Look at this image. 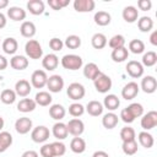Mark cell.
Returning a JSON list of instances; mask_svg holds the SVG:
<instances>
[{"instance_id": "3957f363", "label": "cell", "mask_w": 157, "mask_h": 157, "mask_svg": "<svg viewBox=\"0 0 157 157\" xmlns=\"http://www.w3.org/2000/svg\"><path fill=\"white\" fill-rule=\"evenodd\" d=\"M93 85H94V88L97 92L99 93H107L110 88H112V78L105 75V74H99L94 80H93Z\"/></svg>"}, {"instance_id": "44dd1931", "label": "cell", "mask_w": 157, "mask_h": 157, "mask_svg": "<svg viewBox=\"0 0 157 157\" xmlns=\"http://www.w3.org/2000/svg\"><path fill=\"white\" fill-rule=\"evenodd\" d=\"M99 74H102V71L99 70L98 65L94 64V63H88L85 65L83 67V75L86 78H90V80H94Z\"/></svg>"}, {"instance_id": "d4e9b609", "label": "cell", "mask_w": 157, "mask_h": 157, "mask_svg": "<svg viewBox=\"0 0 157 157\" xmlns=\"http://www.w3.org/2000/svg\"><path fill=\"white\" fill-rule=\"evenodd\" d=\"M27 10L34 16L42 15L44 12V2L42 0H29L27 2Z\"/></svg>"}, {"instance_id": "6f0895ef", "label": "cell", "mask_w": 157, "mask_h": 157, "mask_svg": "<svg viewBox=\"0 0 157 157\" xmlns=\"http://www.w3.org/2000/svg\"><path fill=\"white\" fill-rule=\"evenodd\" d=\"M92 157H109V155L105 152V151H96Z\"/></svg>"}, {"instance_id": "cb8c5ba5", "label": "cell", "mask_w": 157, "mask_h": 157, "mask_svg": "<svg viewBox=\"0 0 157 157\" xmlns=\"http://www.w3.org/2000/svg\"><path fill=\"white\" fill-rule=\"evenodd\" d=\"M118 123H119V118H118V115L115 114V113H113V112H109V113H107V114H104L103 115V118H102V124H103V126L105 128V129H114L117 125H118Z\"/></svg>"}, {"instance_id": "ffe728a7", "label": "cell", "mask_w": 157, "mask_h": 157, "mask_svg": "<svg viewBox=\"0 0 157 157\" xmlns=\"http://www.w3.org/2000/svg\"><path fill=\"white\" fill-rule=\"evenodd\" d=\"M20 32L22 34V37L25 38H32L36 32H37V28H36V25L32 22V21H23L21 27H20Z\"/></svg>"}, {"instance_id": "6da1fadb", "label": "cell", "mask_w": 157, "mask_h": 157, "mask_svg": "<svg viewBox=\"0 0 157 157\" xmlns=\"http://www.w3.org/2000/svg\"><path fill=\"white\" fill-rule=\"evenodd\" d=\"M61 66L66 70H78L81 69L83 61H82V58L80 55H76V54H66L61 58Z\"/></svg>"}, {"instance_id": "c3c4849f", "label": "cell", "mask_w": 157, "mask_h": 157, "mask_svg": "<svg viewBox=\"0 0 157 157\" xmlns=\"http://www.w3.org/2000/svg\"><path fill=\"white\" fill-rule=\"evenodd\" d=\"M69 4H70V0H48V5L53 10H56V11L67 6Z\"/></svg>"}, {"instance_id": "8fae6325", "label": "cell", "mask_w": 157, "mask_h": 157, "mask_svg": "<svg viewBox=\"0 0 157 157\" xmlns=\"http://www.w3.org/2000/svg\"><path fill=\"white\" fill-rule=\"evenodd\" d=\"M126 72L129 74V76L134 77V78H139L144 75V66L140 61L136 60H130L126 64Z\"/></svg>"}, {"instance_id": "5b68a950", "label": "cell", "mask_w": 157, "mask_h": 157, "mask_svg": "<svg viewBox=\"0 0 157 157\" xmlns=\"http://www.w3.org/2000/svg\"><path fill=\"white\" fill-rule=\"evenodd\" d=\"M49 135H50V131L44 125H38L34 129H32V131H31V139L37 144L45 142L49 139Z\"/></svg>"}, {"instance_id": "d6a6232c", "label": "cell", "mask_w": 157, "mask_h": 157, "mask_svg": "<svg viewBox=\"0 0 157 157\" xmlns=\"http://www.w3.org/2000/svg\"><path fill=\"white\" fill-rule=\"evenodd\" d=\"M52 101H53L52 94H50L49 92H47V91H39V92L36 94V97H34V102H36L37 104L42 105V107L49 105V104L52 103Z\"/></svg>"}, {"instance_id": "277c9868", "label": "cell", "mask_w": 157, "mask_h": 157, "mask_svg": "<svg viewBox=\"0 0 157 157\" xmlns=\"http://www.w3.org/2000/svg\"><path fill=\"white\" fill-rule=\"evenodd\" d=\"M66 94L72 101H80V99H82L85 97L86 90H85V87H83L82 83H80V82H72L66 88Z\"/></svg>"}, {"instance_id": "91938a15", "label": "cell", "mask_w": 157, "mask_h": 157, "mask_svg": "<svg viewBox=\"0 0 157 157\" xmlns=\"http://www.w3.org/2000/svg\"><path fill=\"white\" fill-rule=\"evenodd\" d=\"M7 6H9V1H7V0H0V10L5 9V7H7Z\"/></svg>"}, {"instance_id": "83f0119b", "label": "cell", "mask_w": 157, "mask_h": 157, "mask_svg": "<svg viewBox=\"0 0 157 157\" xmlns=\"http://www.w3.org/2000/svg\"><path fill=\"white\" fill-rule=\"evenodd\" d=\"M120 105V101L118 98V96L115 94H107L104 97V101H103V108H107L108 110L113 112L115 109H118Z\"/></svg>"}, {"instance_id": "ee69618b", "label": "cell", "mask_w": 157, "mask_h": 157, "mask_svg": "<svg viewBox=\"0 0 157 157\" xmlns=\"http://www.w3.org/2000/svg\"><path fill=\"white\" fill-rule=\"evenodd\" d=\"M135 130L131 128V126H124L121 130H120V139L121 141H129V140H135Z\"/></svg>"}, {"instance_id": "e575fe53", "label": "cell", "mask_w": 157, "mask_h": 157, "mask_svg": "<svg viewBox=\"0 0 157 157\" xmlns=\"http://www.w3.org/2000/svg\"><path fill=\"white\" fill-rule=\"evenodd\" d=\"M12 145V135L9 131H0V153L5 152Z\"/></svg>"}, {"instance_id": "836d02e7", "label": "cell", "mask_w": 157, "mask_h": 157, "mask_svg": "<svg viewBox=\"0 0 157 157\" xmlns=\"http://www.w3.org/2000/svg\"><path fill=\"white\" fill-rule=\"evenodd\" d=\"M107 37L103 33H94L91 38V44L94 49H103L107 45Z\"/></svg>"}, {"instance_id": "52a82bcc", "label": "cell", "mask_w": 157, "mask_h": 157, "mask_svg": "<svg viewBox=\"0 0 157 157\" xmlns=\"http://www.w3.org/2000/svg\"><path fill=\"white\" fill-rule=\"evenodd\" d=\"M47 81H48V76L44 70L33 71L31 76V85L34 88H43L44 86H47Z\"/></svg>"}, {"instance_id": "8d00e7d4", "label": "cell", "mask_w": 157, "mask_h": 157, "mask_svg": "<svg viewBox=\"0 0 157 157\" xmlns=\"http://www.w3.org/2000/svg\"><path fill=\"white\" fill-rule=\"evenodd\" d=\"M137 27L141 32H150L153 28V20L148 16H142L137 20Z\"/></svg>"}, {"instance_id": "1f68e13d", "label": "cell", "mask_w": 157, "mask_h": 157, "mask_svg": "<svg viewBox=\"0 0 157 157\" xmlns=\"http://www.w3.org/2000/svg\"><path fill=\"white\" fill-rule=\"evenodd\" d=\"M66 114L65 108L61 104H52L49 108V115L54 119V120H61Z\"/></svg>"}, {"instance_id": "7402d4cb", "label": "cell", "mask_w": 157, "mask_h": 157, "mask_svg": "<svg viewBox=\"0 0 157 157\" xmlns=\"http://www.w3.org/2000/svg\"><path fill=\"white\" fill-rule=\"evenodd\" d=\"M37 103L34 102V99L31 98H22L18 103H17V110L22 112V113H29L33 112L36 109Z\"/></svg>"}, {"instance_id": "ac0fdd59", "label": "cell", "mask_w": 157, "mask_h": 157, "mask_svg": "<svg viewBox=\"0 0 157 157\" xmlns=\"http://www.w3.org/2000/svg\"><path fill=\"white\" fill-rule=\"evenodd\" d=\"M53 135L55 139H58V141L60 140H64L67 137L69 132H67V128H66V124L61 123V121H58L53 125V130H52Z\"/></svg>"}, {"instance_id": "11a10c76", "label": "cell", "mask_w": 157, "mask_h": 157, "mask_svg": "<svg viewBox=\"0 0 157 157\" xmlns=\"http://www.w3.org/2000/svg\"><path fill=\"white\" fill-rule=\"evenodd\" d=\"M21 157H38V152H36L33 150H27L22 153Z\"/></svg>"}, {"instance_id": "4316f807", "label": "cell", "mask_w": 157, "mask_h": 157, "mask_svg": "<svg viewBox=\"0 0 157 157\" xmlns=\"http://www.w3.org/2000/svg\"><path fill=\"white\" fill-rule=\"evenodd\" d=\"M110 56H112V59H113L114 63H123V61H125L129 58V50L125 47L117 48V49H113L112 50Z\"/></svg>"}, {"instance_id": "e0dca14e", "label": "cell", "mask_w": 157, "mask_h": 157, "mask_svg": "<svg viewBox=\"0 0 157 157\" xmlns=\"http://www.w3.org/2000/svg\"><path fill=\"white\" fill-rule=\"evenodd\" d=\"M123 18L125 22H129V23H134L137 21L139 18V10L135 7V6H125L124 10H123V13H121Z\"/></svg>"}, {"instance_id": "680465c9", "label": "cell", "mask_w": 157, "mask_h": 157, "mask_svg": "<svg viewBox=\"0 0 157 157\" xmlns=\"http://www.w3.org/2000/svg\"><path fill=\"white\" fill-rule=\"evenodd\" d=\"M6 21H7V20H6V16H5L2 12H0V29L6 26Z\"/></svg>"}, {"instance_id": "d590c367", "label": "cell", "mask_w": 157, "mask_h": 157, "mask_svg": "<svg viewBox=\"0 0 157 157\" xmlns=\"http://www.w3.org/2000/svg\"><path fill=\"white\" fill-rule=\"evenodd\" d=\"M139 142H140V145L142 146V147H145V148H151L152 146H153V144H155V140H153V136L150 134V132H147V131H141V132H139Z\"/></svg>"}, {"instance_id": "2e32d148", "label": "cell", "mask_w": 157, "mask_h": 157, "mask_svg": "<svg viewBox=\"0 0 157 157\" xmlns=\"http://www.w3.org/2000/svg\"><path fill=\"white\" fill-rule=\"evenodd\" d=\"M141 90L145 92V93H153L156 90H157V81L153 76H145L142 80H141Z\"/></svg>"}, {"instance_id": "30bf717a", "label": "cell", "mask_w": 157, "mask_h": 157, "mask_svg": "<svg viewBox=\"0 0 157 157\" xmlns=\"http://www.w3.org/2000/svg\"><path fill=\"white\" fill-rule=\"evenodd\" d=\"M47 87L49 90V92L53 93H58L64 88V80L60 75H52L48 77L47 81Z\"/></svg>"}, {"instance_id": "9c48e42d", "label": "cell", "mask_w": 157, "mask_h": 157, "mask_svg": "<svg viewBox=\"0 0 157 157\" xmlns=\"http://www.w3.org/2000/svg\"><path fill=\"white\" fill-rule=\"evenodd\" d=\"M66 128H67V132L71 134L72 136H80L85 131V124L78 118H74L69 120V123L66 124Z\"/></svg>"}, {"instance_id": "ba28073f", "label": "cell", "mask_w": 157, "mask_h": 157, "mask_svg": "<svg viewBox=\"0 0 157 157\" xmlns=\"http://www.w3.org/2000/svg\"><path fill=\"white\" fill-rule=\"evenodd\" d=\"M139 91H140V86L136 82H134V81L128 82L121 88V97L124 99H126V101H131V99H134L137 96Z\"/></svg>"}, {"instance_id": "8992f818", "label": "cell", "mask_w": 157, "mask_h": 157, "mask_svg": "<svg viewBox=\"0 0 157 157\" xmlns=\"http://www.w3.org/2000/svg\"><path fill=\"white\" fill-rule=\"evenodd\" d=\"M157 125V112L156 110H150L146 114H142L141 118V128L147 131L153 129Z\"/></svg>"}, {"instance_id": "7bdbcfd3", "label": "cell", "mask_w": 157, "mask_h": 157, "mask_svg": "<svg viewBox=\"0 0 157 157\" xmlns=\"http://www.w3.org/2000/svg\"><path fill=\"white\" fill-rule=\"evenodd\" d=\"M64 45H66L69 49H77L81 45V38L76 34L67 36L65 42H64Z\"/></svg>"}, {"instance_id": "60d3db41", "label": "cell", "mask_w": 157, "mask_h": 157, "mask_svg": "<svg viewBox=\"0 0 157 157\" xmlns=\"http://www.w3.org/2000/svg\"><path fill=\"white\" fill-rule=\"evenodd\" d=\"M157 63V54L152 50L145 53L142 55V66H147V67H151L153 66L155 64Z\"/></svg>"}, {"instance_id": "4fadbf2b", "label": "cell", "mask_w": 157, "mask_h": 157, "mask_svg": "<svg viewBox=\"0 0 157 157\" xmlns=\"http://www.w3.org/2000/svg\"><path fill=\"white\" fill-rule=\"evenodd\" d=\"M32 91V85L27 80H18L15 83V92L20 97H27Z\"/></svg>"}, {"instance_id": "bcb514c9", "label": "cell", "mask_w": 157, "mask_h": 157, "mask_svg": "<svg viewBox=\"0 0 157 157\" xmlns=\"http://www.w3.org/2000/svg\"><path fill=\"white\" fill-rule=\"evenodd\" d=\"M52 147H53L54 157H61V156H64L65 152H66V146H65L61 141L52 142Z\"/></svg>"}, {"instance_id": "9a60e30c", "label": "cell", "mask_w": 157, "mask_h": 157, "mask_svg": "<svg viewBox=\"0 0 157 157\" xmlns=\"http://www.w3.org/2000/svg\"><path fill=\"white\" fill-rule=\"evenodd\" d=\"M42 65H43V67H44L45 70L53 71V70H55V69L58 67V65H59V58H58L55 54H53V53L47 54V55H44V58L42 59Z\"/></svg>"}, {"instance_id": "816d5d0a", "label": "cell", "mask_w": 157, "mask_h": 157, "mask_svg": "<svg viewBox=\"0 0 157 157\" xmlns=\"http://www.w3.org/2000/svg\"><path fill=\"white\" fill-rule=\"evenodd\" d=\"M120 118H121V120H123L124 123H126V124H130V123H132V121L135 120V118L132 117V114L130 113V110L128 109V107L124 108V109L120 112Z\"/></svg>"}, {"instance_id": "7dc6e473", "label": "cell", "mask_w": 157, "mask_h": 157, "mask_svg": "<svg viewBox=\"0 0 157 157\" xmlns=\"http://www.w3.org/2000/svg\"><path fill=\"white\" fill-rule=\"evenodd\" d=\"M128 109L130 110V113L132 114V117L135 119L144 114V107L140 103H131L130 105H128Z\"/></svg>"}, {"instance_id": "f546056e", "label": "cell", "mask_w": 157, "mask_h": 157, "mask_svg": "<svg viewBox=\"0 0 157 157\" xmlns=\"http://www.w3.org/2000/svg\"><path fill=\"white\" fill-rule=\"evenodd\" d=\"M93 20H94V23L98 25V26H108L112 21V17H110V13L107 12V11H97L93 16Z\"/></svg>"}, {"instance_id": "681fc988", "label": "cell", "mask_w": 157, "mask_h": 157, "mask_svg": "<svg viewBox=\"0 0 157 157\" xmlns=\"http://www.w3.org/2000/svg\"><path fill=\"white\" fill-rule=\"evenodd\" d=\"M49 47H50V49L54 50V52H60V50L63 49V47H64V42H63L60 38L54 37V38H52V39L49 40Z\"/></svg>"}, {"instance_id": "f5cc1de1", "label": "cell", "mask_w": 157, "mask_h": 157, "mask_svg": "<svg viewBox=\"0 0 157 157\" xmlns=\"http://www.w3.org/2000/svg\"><path fill=\"white\" fill-rule=\"evenodd\" d=\"M137 6L142 11H148L152 7V2H151V0H139L137 1Z\"/></svg>"}, {"instance_id": "5bb4252c", "label": "cell", "mask_w": 157, "mask_h": 157, "mask_svg": "<svg viewBox=\"0 0 157 157\" xmlns=\"http://www.w3.org/2000/svg\"><path fill=\"white\" fill-rule=\"evenodd\" d=\"M96 2L93 0H75L74 1V9L77 12H91L94 10Z\"/></svg>"}, {"instance_id": "ab89813d", "label": "cell", "mask_w": 157, "mask_h": 157, "mask_svg": "<svg viewBox=\"0 0 157 157\" xmlns=\"http://www.w3.org/2000/svg\"><path fill=\"white\" fill-rule=\"evenodd\" d=\"M129 52L134 54H141L145 52V43L141 39H132L129 42Z\"/></svg>"}, {"instance_id": "7a4b0ae2", "label": "cell", "mask_w": 157, "mask_h": 157, "mask_svg": "<svg viewBox=\"0 0 157 157\" xmlns=\"http://www.w3.org/2000/svg\"><path fill=\"white\" fill-rule=\"evenodd\" d=\"M25 52H26V55L29 58V59H40L42 55H43V49H42V45L39 44L38 40L36 39H29L26 45H25Z\"/></svg>"}, {"instance_id": "4dcf8cb0", "label": "cell", "mask_w": 157, "mask_h": 157, "mask_svg": "<svg viewBox=\"0 0 157 157\" xmlns=\"http://www.w3.org/2000/svg\"><path fill=\"white\" fill-rule=\"evenodd\" d=\"M70 150L74 153H82L86 150V141L80 137V136H75L71 142H70Z\"/></svg>"}, {"instance_id": "94428289", "label": "cell", "mask_w": 157, "mask_h": 157, "mask_svg": "<svg viewBox=\"0 0 157 157\" xmlns=\"http://www.w3.org/2000/svg\"><path fill=\"white\" fill-rule=\"evenodd\" d=\"M4 125H5V121H4V118L0 115V131L2 130V128H4Z\"/></svg>"}, {"instance_id": "b9f144b4", "label": "cell", "mask_w": 157, "mask_h": 157, "mask_svg": "<svg viewBox=\"0 0 157 157\" xmlns=\"http://www.w3.org/2000/svg\"><path fill=\"white\" fill-rule=\"evenodd\" d=\"M108 45H109L112 49H117V48L125 47V37H124L123 34H115V36H113V37L109 39Z\"/></svg>"}, {"instance_id": "d6986e66", "label": "cell", "mask_w": 157, "mask_h": 157, "mask_svg": "<svg viewBox=\"0 0 157 157\" xmlns=\"http://www.w3.org/2000/svg\"><path fill=\"white\" fill-rule=\"evenodd\" d=\"M10 66L15 70H25L28 66V59L23 55H13L10 59Z\"/></svg>"}, {"instance_id": "f6af8a7d", "label": "cell", "mask_w": 157, "mask_h": 157, "mask_svg": "<svg viewBox=\"0 0 157 157\" xmlns=\"http://www.w3.org/2000/svg\"><path fill=\"white\" fill-rule=\"evenodd\" d=\"M83 113H85V107L81 103H72L69 105V114L70 115L77 118V117H81Z\"/></svg>"}, {"instance_id": "74e56055", "label": "cell", "mask_w": 157, "mask_h": 157, "mask_svg": "<svg viewBox=\"0 0 157 157\" xmlns=\"http://www.w3.org/2000/svg\"><path fill=\"white\" fill-rule=\"evenodd\" d=\"M16 92L15 90H10V88H5L2 90V92L0 93V101L4 104H12L16 101Z\"/></svg>"}, {"instance_id": "484cf974", "label": "cell", "mask_w": 157, "mask_h": 157, "mask_svg": "<svg viewBox=\"0 0 157 157\" xmlns=\"http://www.w3.org/2000/svg\"><path fill=\"white\" fill-rule=\"evenodd\" d=\"M18 49V43L15 38L12 37H9V38H5L4 42H2V50L9 54V55H13Z\"/></svg>"}, {"instance_id": "f907efd6", "label": "cell", "mask_w": 157, "mask_h": 157, "mask_svg": "<svg viewBox=\"0 0 157 157\" xmlns=\"http://www.w3.org/2000/svg\"><path fill=\"white\" fill-rule=\"evenodd\" d=\"M39 153H40L42 157H54V152H53L52 144H44V145L40 147Z\"/></svg>"}, {"instance_id": "603a6c76", "label": "cell", "mask_w": 157, "mask_h": 157, "mask_svg": "<svg viewBox=\"0 0 157 157\" xmlns=\"http://www.w3.org/2000/svg\"><path fill=\"white\" fill-rule=\"evenodd\" d=\"M103 104L101 103V102H98V101H90L88 103H87V105H86V108H85V110L90 114V115H92V117H98V115H101L102 113H103Z\"/></svg>"}, {"instance_id": "db71d44e", "label": "cell", "mask_w": 157, "mask_h": 157, "mask_svg": "<svg viewBox=\"0 0 157 157\" xmlns=\"http://www.w3.org/2000/svg\"><path fill=\"white\" fill-rule=\"evenodd\" d=\"M7 65H9L7 59H6L4 55H0V71H1V70H5V69L7 67Z\"/></svg>"}, {"instance_id": "9f6ffc18", "label": "cell", "mask_w": 157, "mask_h": 157, "mask_svg": "<svg viewBox=\"0 0 157 157\" xmlns=\"http://www.w3.org/2000/svg\"><path fill=\"white\" fill-rule=\"evenodd\" d=\"M150 42L152 45H157V31H153L150 36Z\"/></svg>"}, {"instance_id": "f35d334b", "label": "cell", "mask_w": 157, "mask_h": 157, "mask_svg": "<svg viewBox=\"0 0 157 157\" xmlns=\"http://www.w3.org/2000/svg\"><path fill=\"white\" fill-rule=\"evenodd\" d=\"M121 150L125 155L128 156H134L137 152V142L136 140H129V141H124Z\"/></svg>"}, {"instance_id": "7c38bea8", "label": "cell", "mask_w": 157, "mask_h": 157, "mask_svg": "<svg viewBox=\"0 0 157 157\" xmlns=\"http://www.w3.org/2000/svg\"><path fill=\"white\" fill-rule=\"evenodd\" d=\"M32 120L27 117H22V118H18L16 121H15V130L21 134V135H25V134H28L31 130H32Z\"/></svg>"}, {"instance_id": "f1b7e54d", "label": "cell", "mask_w": 157, "mask_h": 157, "mask_svg": "<svg viewBox=\"0 0 157 157\" xmlns=\"http://www.w3.org/2000/svg\"><path fill=\"white\" fill-rule=\"evenodd\" d=\"M7 16L12 21H23L26 18V11L20 6H11L7 10Z\"/></svg>"}]
</instances>
